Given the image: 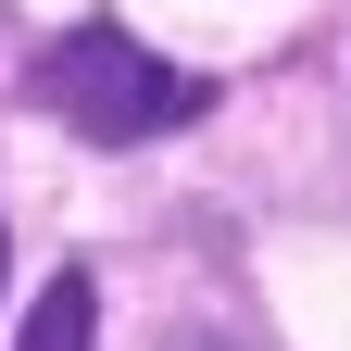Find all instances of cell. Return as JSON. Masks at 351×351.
<instances>
[{"mask_svg":"<svg viewBox=\"0 0 351 351\" xmlns=\"http://www.w3.org/2000/svg\"><path fill=\"white\" fill-rule=\"evenodd\" d=\"M38 101H51L75 138H101V151H138V138H176V125L201 113V88L176 75L163 51H138L125 25H75V38H51L38 51Z\"/></svg>","mask_w":351,"mask_h":351,"instance_id":"cell-1","label":"cell"},{"mask_svg":"<svg viewBox=\"0 0 351 351\" xmlns=\"http://www.w3.org/2000/svg\"><path fill=\"white\" fill-rule=\"evenodd\" d=\"M88 326H101V289L63 263V276L38 289V314H25V339H13V351H88Z\"/></svg>","mask_w":351,"mask_h":351,"instance_id":"cell-2","label":"cell"},{"mask_svg":"<svg viewBox=\"0 0 351 351\" xmlns=\"http://www.w3.org/2000/svg\"><path fill=\"white\" fill-rule=\"evenodd\" d=\"M163 351H226V339H201V326H189V339H163Z\"/></svg>","mask_w":351,"mask_h":351,"instance_id":"cell-3","label":"cell"}]
</instances>
